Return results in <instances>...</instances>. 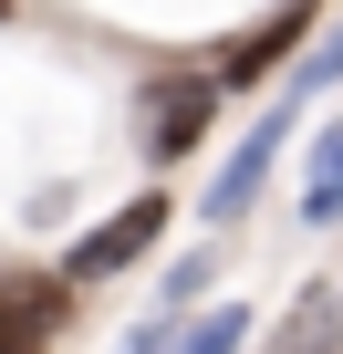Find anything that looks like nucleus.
I'll list each match as a JSON object with an SVG mask.
<instances>
[{
  "instance_id": "1",
  "label": "nucleus",
  "mask_w": 343,
  "mask_h": 354,
  "mask_svg": "<svg viewBox=\"0 0 343 354\" xmlns=\"http://www.w3.org/2000/svg\"><path fill=\"white\" fill-rule=\"evenodd\" d=\"M156 240H166V188H146V198H125L115 219H94V230L63 250V281H73V292H84V281H115V271H135Z\"/></svg>"
},
{
  "instance_id": "2",
  "label": "nucleus",
  "mask_w": 343,
  "mask_h": 354,
  "mask_svg": "<svg viewBox=\"0 0 343 354\" xmlns=\"http://www.w3.org/2000/svg\"><path fill=\"white\" fill-rule=\"evenodd\" d=\"M219 104H229L219 73H166V84H146V156H156V167H177V156L208 136Z\"/></svg>"
},
{
  "instance_id": "3",
  "label": "nucleus",
  "mask_w": 343,
  "mask_h": 354,
  "mask_svg": "<svg viewBox=\"0 0 343 354\" xmlns=\"http://www.w3.org/2000/svg\"><path fill=\"white\" fill-rule=\"evenodd\" d=\"M291 115H302V104L281 94V104H271V115H260V125H250V136L229 146V167H219V188L198 198V209H208V230H229V219H239V209L260 198V177H271V156L291 146Z\"/></svg>"
},
{
  "instance_id": "4",
  "label": "nucleus",
  "mask_w": 343,
  "mask_h": 354,
  "mask_svg": "<svg viewBox=\"0 0 343 354\" xmlns=\"http://www.w3.org/2000/svg\"><path fill=\"white\" fill-rule=\"evenodd\" d=\"M63 313H73V281L52 271H11L0 281V354H52V333H63Z\"/></svg>"
},
{
  "instance_id": "5",
  "label": "nucleus",
  "mask_w": 343,
  "mask_h": 354,
  "mask_svg": "<svg viewBox=\"0 0 343 354\" xmlns=\"http://www.w3.org/2000/svg\"><path fill=\"white\" fill-rule=\"evenodd\" d=\"M271 354H343V302H333V281L291 292V313H281V344H271Z\"/></svg>"
},
{
  "instance_id": "6",
  "label": "nucleus",
  "mask_w": 343,
  "mask_h": 354,
  "mask_svg": "<svg viewBox=\"0 0 343 354\" xmlns=\"http://www.w3.org/2000/svg\"><path fill=\"white\" fill-rule=\"evenodd\" d=\"M302 219H343V125H322L312 136V156H302Z\"/></svg>"
},
{
  "instance_id": "7",
  "label": "nucleus",
  "mask_w": 343,
  "mask_h": 354,
  "mask_svg": "<svg viewBox=\"0 0 343 354\" xmlns=\"http://www.w3.org/2000/svg\"><path fill=\"white\" fill-rule=\"evenodd\" d=\"M239 344H250V313H239V302H219V313H198V323L177 333V354H239Z\"/></svg>"
},
{
  "instance_id": "8",
  "label": "nucleus",
  "mask_w": 343,
  "mask_h": 354,
  "mask_svg": "<svg viewBox=\"0 0 343 354\" xmlns=\"http://www.w3.org/2000/svg\"><path fill=\"white\" fill-rule=\"evenodd\" d=\"M333 73H343V32H322V42H312V53H302V63H291V84H281V94H291V104H302V94H322V84H333Z\"/></svg>"
},
{
  "instance_id": "9",
  "label": "nucleus",
  "mask_w": 343,
  "mask_h": 354,
  "mask_svg": "<svg viewBox=\"0 0 343 354\" xmlns=\"http://www.w3.org/2000/svg\"><path fill=\"white\" fill-rule=\"evenodd\" d=\"M208 271H219V261H177V271H166V292H156V323H177V313L208 292Z\"/></svg>"
},
{
  "instance_id": "10",
  "label": "nucleus",
  "mask_w": 343,
  "mask_h": 354,
  "mask_svg": "<svg viewBox=\"0 0 343 354\" xmlns=\"http://www.w3.org/2000/svg\"><path fill=\"white\" fill-rule=\"evenodd\" d=\"M125 354H177V323H146V333H125Z\"/></svg>"
},
{
  "instance_id": "11",
  "label": "nucleus",
  "mask_w": 343,
  "mask_h": 354,
  "mask_svg": "<svg viewBox=\"0 0 343 354\" xmlns=\"http://www.w3.org/2000/svg\"><path fill=\"white\" fill-rule=\"evenodd\" d=\"M0 21H11V0H0Z\"/></svg>"
}]
</instances>
